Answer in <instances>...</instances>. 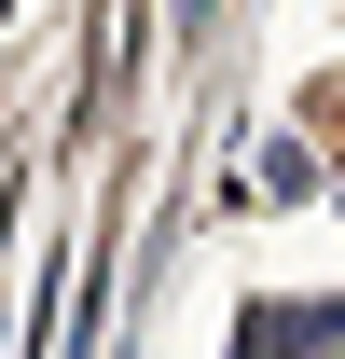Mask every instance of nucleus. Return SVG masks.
I'll use <instances>...</instances> for the list:
<instances>
[{"label":"nucleus","mask_w":345,"mask_h":359,"mask_svg":"<svg viewBox=\"0 0 345 359\" xmlns=\"http://www.w3.org/2000/svg\"><path fill=\"white\" fill-rule=\"evenodd\" d=\"M235 359H345V290H290V304L235 318Z\"/></svg>","instance_id":"obj_1"},{"label":"nucleus","mask_w":345,"mask_h":359,"mask_svg":"<svg viewBox=\"0 0 345 359\" xmlns=\"http://www.w3.org/2000/svg\"><path fill=\"white\" fill-rule=\"evenodd\" d=\"M249 194H262V208H304V194H318V152H304V138H262V152H249Z\"/></svg>","instance_id":"obj_2"},{"label":"nucleus","mask_w":345,"mask_h":359,"mask_svg":"<svg viewBox=\"0 0 345 359\" xmlns=\"http://www.w3.org/2000/svg\"><path fill=\"white\" fill-rule=\"evenodd\" d=\"M180 28H208V0H180Z\"/></svg>","instance_id":"obj_3"}]
</instances>
